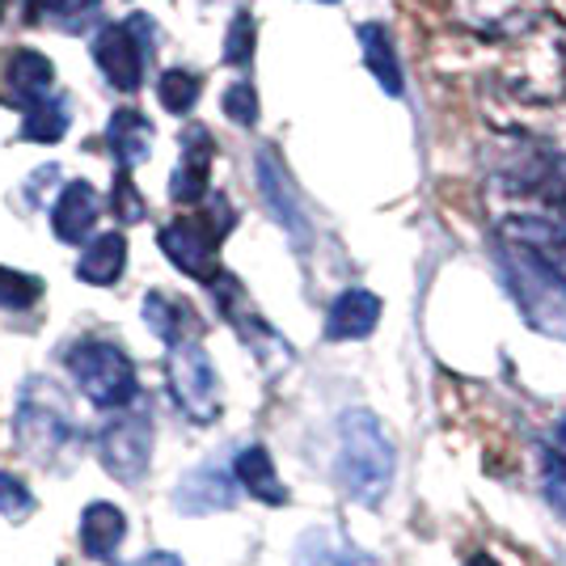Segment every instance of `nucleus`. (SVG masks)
<instances>
[{
	"label": "nucleus",
	"instance_id": "f704fd0d",
	"mask_svg": "<svg viewBox=\"0 0 566 566\" xmlns=\"http://www.w3.org/2000/svg\"><path fill=\"white\" fill-rule=\"evenodd\" d=\"M465 566H503V563H499L495 554H473V558Z\"/></svg>",
	"mask_w": 566,
	"mask_h": 566
},
{
	"label": "nucleus",
	"instance_id": "423d86ee",
	"mask_svg": "<svg viewBox=\"0 0 566 566\" xmlns=\"http://www.w3.org/2000/svg\"><path fill=\"white\" fill-rule=\"evenodd\" d=\"M229 229H233L229 203L212 199V216H178L174 224H166L161 229V250L190 280H216V250H220Z\"/></svg>",
	"mask_w": 566,
	"mask_h": 566
},
{
	"label": "nucleus",
	"instance_id": "ddd939ff",
	"mask_svg": "<svg viewBox=\"0 0 566 566\" xmlns=\"http://www.w3.org/2000/svg\"><path fill=\"white\" fill-rule=\"evenodd\" d=\"M237 503V486L229 473H220L216 465L190 470L174 495V507L187 516H212V512H229Z\"/></svg>",
	"mask_w": 566,
	"mask_h": 566
},
{
	"label": "nucleus",
	"instance_id": "20e7f679",
	"mask_svg": "<svg viewBox=\"0 0 566 566\" xmlns=\"http://www.w3.org/2000/svg\"><path fill=\"white\" fill-rule=\"evenodd\" d=\"M499 271L516 296L520 313L533 331L549 338H566V275L554 271L537 250H524L512 241H499Z\"/></svg>",
	"mask_w": 566,
	"mask_h": 566
},
{
	"label": "nucleus",
	"instance_id": "b1692460",
	"mask_svg": "<svg viewBox=\"0 0 566 566\" xmlns=\"http://www.w3.org/2000/svg\"><path fill=\"white\" fill-rule=\"evenodd\" d=\"M144 322L153 326V334L169 343V347H178L182 343V334L195 326V317H190V308L182 301H169L161 292H153L148 301H144Z\"/></svg>",
	"mask_w": 566,
	"mask_h": 566
},
{
	"label": "nucleus",
	"instance_id": "7ed1b4c3",
	"mask_svg": "<svg viewBox=\"0 0 566 566\" xmlns=\"http://www.w3.org/2000/svg\"><path fill=\"white\" fill-rule=\"evenodd\" d=\"M503 90L528 106H554L566 102V22L563 18H545L528 34L512 39V48L503 55L499 69Z\"/></svg>",
	"mask_w": 566,
	"mask_h": 566
},
{
	"label": "nucleus",
	"instance_id": "c756f323",
	"mask_svg": "<svg viewBox=\"0 0 566 566\" xmlns=\"http://www.w3.org/2000/svg\"><path fill=\"white\" fill-rule=\"evenodd\" d=\"M102 0H25V18L43 22V18H85L94 13Z\"/></svg>",
	"mask_w": 566,
	"mask_h": 566
},
{
	"label": "nucleus",
	"instance_id": "aec40b11",
	"mask_svg": "<svg viewBox=\"0 0 566 566\" xmlns=\"http://www.w3.org/2000/svg\"><path fill=\"white\" fill-rule=\"evenodd\" d=\"M106 144H111V153L118 157L123 169L140 166L153 153V123L140 111H115L111 127H106Z\"/></svg>",
	"mask_w": 566,
	"mask_h": 566
},
{
	"label": "nucleus",
	"instance_id": "c85d7f7f",
	"mask_svg": "<svg viewBox=\"0 0 566 566\" xmlns=\"http://www.w3.org/2000/svg\"><path fill=\"white\" fill-rule=\"evenodd\" d=\"M224 115L233 118L237 127H254V123H259V94H254L250 81L229 85V94H224Z\"/></svg>",
	"mask_w": 566,
	"mask_h": 566
},
{
	"label": "nucleus",
	"instance_id": "a211bd4d",
	"mask_svg": "<svg viewBox=\"0 0 566 566\" xmlns=\"http://www.w3.org/2000/svg\"><path fill=\"white\" fill-rule=\"evenodd\" d=\"M127 537V516L118 512L115 503H90L81 512V545L90 558H111L118 545Z\"/></svg>",
	"mask_w": 566,
	"mask_h": 566
},
{
	"label": "nucleus",
	"instance_id": "7c9ffc66",
	"mask_svg": "<svg viewBox=\"0 0 566 566\" xmlns=\"http://www.w3.org/2000/svg\"><path fill=\"white\" fill-rule=\"evenodd\" d=\"M224 60H229V64H250V60H254V18H250V13H237L233 25H229Z\"/></svg>",
	"mask_w": 566,
	"mask_h": 566
},
{
	"label": "nucleus",
	"instance_id": "f03ea898",
	"mask_svg": "<svg viewBox=\"0 0 566 566\" xmlns=\"http://www.w3.org/2000/svg\"><path fill=\"white\" fill-rule=\"evenodd\" d=\"M394 470H398V449H394L385 423L373 410H347L338 419V482H343V491L364 507H380L394 491Z\"/></svg>",
	"mask_w": 566,
	"mask_h": 566
},
{
	"label": "nucleus",
	"instance_id": "393cba45",
	"mask_svg": "<svg viewBox=\"0 0 566 566\" xmlns=\"http://www.w3.org/2000/svg\"><path fill=\"white\" fill-rule=\"evenodd\" d=\"M199 76L187 69H169L161 76V85H157V97H161V106H166L169 115H190L195 111V102H199Z\"/></svg>",
	"mask_w": 566,
	"mask_h": 566
},
{
	"label": "nucleus",
	"instance_id": "412c9836",
	"mask_svg": "<svg viewBox=\"0 0 566 566\" xmlns=\"http://www.w3.org/2000/svg\"><path fill=\"white\" fill-rule=\"evenodd\" d=\"M233 478L241 482V491H250V495L262 499V503H275V507L287 503V486L275 478V461H271V452L259 449V444L237 452Z\"/></svg>",
	"mask_w": 566,
	"mask_h": 566
},
{
	"label": "nucleus",
	"instance_id": "2eb2a0df",
	"mask_svg": "<svg viewBox=\"0 0 566 566\" xmlns=\"http://www.w3.org/2000/svg\"><path fill=\"white\" fill-rule=\"evenodd\" d=\"M259 190H262V199H266V208H271V216L280 220L283 229L296 237H305V212H301L296 187H292L287 169H283V161L271 153V148H262L259 153Z\"/></svg>",
	"mask_w": 566,
	"mask_h": 566
},
{
	"label": "nucleus",
	"instance_id": "c9c22d12",
	"mask_svg": "<svg viewBox=\"0 0 566 566\" xmlns=\"http://www.w3.org/2000/svg\"><path fill=\"white\" fill-rule=\"evenodd\" d=\"M558 444H563V449H566V419H563V423H558Z\"/></svg>",
	"mask_w": 566,
	"mask_h": 566
},
{
	"label": "nucleus",
	"instance_id": "9b49d317",
	"mask_svg": "<svg viewBox=\"0 0 566 566\" xmlns=\"http://www.w3.org/2000/svg\"><path fill=\"white\" fill-rule=\"evenodd\" d=\"M51 81H55V69L43 51L13 48L0 55V102L4 106L30 111L34 102L51 97Z\"/></svg>",
	"mask_w": 566,
	"mask_h": 566
},
{
	"label": "nucleus",
	"instance_id": "cd10ccee",
	"mask_svg": "<svg viewBox=\"0 0 566 566\" xmlns=\"http://www.w3.org/2000/svg\"><path fill=\"white\" fill-rule=\"evenodd\" d=\"M111 208H115V216L123 220V224H136V220H144L140 190H136L132 174H127L123 166H118V174H115V195H111Z\"/></svg>",
	"mask_w": 566,
	"mask_h": 566
},
{
	"label": "nucleus",
	"instance_id": "6e6552de",
	"mask_svg": "<svg viewBox=\"0 0 566 566\" xmlns=\"http://www.w3.org/2000/svg\"><path fill=\"white\" fill-rule=\"evenodd\" d=\"M166 377H169V394H174L178 410L187 419L212 423L216 415H220V385H216L212 359H208V352L199 343H178L169 352Z\"/></svg>",
	"mask_w": 566,
	"mask_h": 566
},
{
	"label": "nucleus",
	"instance_id": "bb28decb",
	"mask_svg": "<svg viewBox=\"0 0 566 566\" xmlns=\"http://www.w3.org/2000/svg\"><path fill=\"white\" fill-rule=\"evenodd\" d=\"M39 296H43V280L0 266V308H30Z\"/></svg>",
	"mask_w": 566,
	"mask_h": 566
},
{
	"label": "nucleus",
	"instance_id": "72a5a7b5",
	"mask_svg": "<svg viewBox=\"0 0 566 566\" xmlns=\"http://www.w3.org/2000/svg\"><path fill=\"white\" fill-rule=\"evenodd\" d=\"M123 566H182V558H178V554H144V558L123 563Z\"/></svg>",
	"mask_w": 566,
	"mask_h": 566
},
{
	"label": "nucleus",
	"instance_id": "e433bc0d",
	"mask_svg": "<svg viewBox=\"0 0 566 566\" xmlns=\"http://www.w3.org/2000/svg\"><path fill=\"white\" fill-rule=\"evenodd\" d=\"M317 4H334V0H317Z\"/></svg>",
	"mask_w": 566,
	"mask_h": 566
},
{
	"label": "nucleus",
	"instance_id": "f8f14e48",
	"mask_svg": "<svg viewBox=\"0 0 566 566\" xmlns=\"http://www.w3.org/2000/svg\"><path fill=\"white\" fill-rule=\"evenodd\" d=\"M212 157H216V144L208 127H187L182 136V157H178V169L169 178V199L174 203H199L208 195V178H212Z\"/></svg>",
	"mask_w": 566,
	"mask_h": 566
},
{
	"label": "nucleus",
	"instance_id": "2f4dec72",
	"mask_svg": "<svg viewBox=\"0 0 566 566\" xmlns=\"http://www.w3.org/2000/svg\"><path fill=\"white\" fill-rule=\"evenodd\" d=\"M30 512H34V495L25 491L13 473H0V516L22 520V516H30Z\"/></svg>",
	"mask_w": 566,
	"mask_h": 566
},
{
	"label": "nucleus",
	"instance_id": "5701e85b",
	"mask_svg": "<svg viewBox=\"0 0 566 566\" xmlns=\"http://www.w3.org/2000/svg\"><path fill=\"white\" fill-rule=\"evenodd\" d=\"M69 123H72L69 97L51 94V97H43V102H34V106L25 111L22 136H25V140H39V144H55V140H64Z\"/></svg>",
	"mask_w": 566,
	"mask_h": 566
},
{
	"label": "nucleus",
	"instance_id": "f257e3e1",
	"mask_svg": "<svg viewBox=\"0 0 566 566\" xmlns=\"http://www.w3.org/2000/svg\"><path fill=\"white\" fill-rule=\"evenodd\" d=\"M482 190L499 241L537 254H554L566 245V182L542 148L524 140L499 144Z\"/></svg>",
	"mask_w": 566,
	"mask_h": 566
},
{
	"label": "nucleus",
	"instance_id": "0eeeda50",
	"mask_svg": "<svg viewBox=\"0 0 566 566\" xmlns=\"http://www.w3.org/2000/svg\"><path fill=\"white\" fill-rule=\"evenodd\" d=\"M549 18V0H449V22L478 39L512 43Z\"/></svg>",
	"mask_w": 566,
	"mask_h": 566
},
{
	"label": "nucleus",
	"instance_id": "f3484780",
	"mask_svg": "<svg viewBox=\"0 0 566 566\" xmlns=\"http://www.w3.org/2000/svg\"><path fill=\"white\" fill-rule=\"evenodd\" d=\"M18 436H22L25 449L51 452L72 436V419L60 406H43V401L25 398L22 415H18Z\"/></svg>",
	"mask_w": 566,
	"mask_h": 566
},
{
	"label": "nucleus",
	"instance_id": "4c0bfd02",
	"mask_svg": "<svg viewBox=\"0 0 566 566\" xmlns=\"http://www.w3.org/2000/svg\"><path fill=\"white\" fill-rule=\"evenodd\" d=\"M0 4H4V0H0Z\"/></svg>",
	"mask_w": 566,
	"mask_h": 566
},
{
	"label": "nucleus",
	"instance_id": "dca6fc26",
	"mask_svg": "<svg viewBox=\"0 0 566 566\" xmlns=\"http://www.w3.org/2000/svg\"><path fill=\"white\" fill-rule=\"evenodd\" d=\"M97 212H102V199H97V190L85 182V178H72L64 195H60V203H55V212H51V229L60 241H85V237L94 233L97 224Z\"/></svg>",
	"mask_w": 566,
	"mask_h": 566
},
{
	"label": "nucleus",
	"instance_id": "a878e982",
	"mask_svg": "<svg viewBox=\"0 0 566 566\" xmlns=\"http://www.w3.org/2000/svg\"><path fill=\"white\" fill-rule=\"evenodd\" d=\"M301 566H359L352 545H343L331 533H308L301 542Z\"/></svg>",
	"mask_w": 566,
	"mask_h": 566
},
{
	"label": "nucleus",
	"instance_id": "4be33fe9",
	"mask_svg": "<svg viewBox=\"0 0 566 566\" xmlns=\"http://www.w3.org/2000/svg\"><path fill=\"white\" fill-rule=\"evenodd\" d=\"M127 266V241L123 233H102L90 241V250L76 262V275L94 287H111Z\"/></svg>",
	"mask_w": 566,
	"mask_h": 566
},
{
	"label": "nucleus",
	"instance_id": "6ab92c4d",
	"mask_svg": "<svg viewBox=\"0 0 566 566\" xmlns=\"http://www.w3.org/2000/svg\"><path fill=\"white\" fill-rule=\"evenodd\" d=\"M359 48H364V64L377 76L380 90L389 97H398L406 90V81H401V60L398 51H394V34L377 22L359 25Z\"/></svg>",
	"mask_w": 566,
	"mask_h": 566
},
{
	"label": "nucleus",
	"instance_id": "9d476101",
	"mask_svg": "<svg viewBox=\"0 0 566 566\" xmlns=\"http://www.w3.org/2000/svg\"><path fill=\"white\" fill-rule=\"evenodd\" d=\"M97 457L111 478L118 482H140L148 473V457H153V427L148 419H118L97 436Z\"/></svg>",
	"mask_w": 566,
	"mask_h": 566
},
{
	"label": "nucleus",
	"instance_id": "473e14b6",
	"mask_svg": "<svg viewBox=\"0 0 566 566\" xmlns=\"http://www.w3.org/2000/svg\"><path fill=\"white\" fill-rule=\"evenodd\" d=\"M545 499L566 520V457H545Z\"/></svg>",
	"mask_w": 566,
	"mask_h": 566
},
{
	"label": "nucleus",
	"instance_id": "1a4fd4ad",
	"mask_svg": "<svg viewBox=\"0 0 566 566\" xmlns=\"http://www.w3.org/2000/svg\"><path fill=\"white\" fill-rule=\"evenodd\" d=\"M144 34H148V22L144 18H132V22H115L106 25L94 39V60L102 76L123 90V94H136L144 81Z\"/></svg>",
	"mask_w": 566,
	"mask_h": 566
},
{
	"label": "nucleus",
	"instance_id": "39448f33",
	"mask_svg": "<svg viewBox=\"0 0 566 566\" xmlns=\"http://www.w3.org/2000/svg\"><path fill=\"white\" fill-rule=\"evenodd\" d=\"M72 380L81 385V394L102 406V410H118L140 394V380H136V364L118 352L115 343H102V338H85L69 352Z\"/></svg>",
	"mask_w": 566,
	"mask_h": 566
},
{
	"label": "nucleus",
	"instance_id": "4468645a",
	"mask_svg": "<svg viewBox=\"0 0 566 566\" xmlns=\"http://www.w3.org/2000/svg\"><path fill=\"white\" fill-rule=\"evenodd\" d=\"M380 322V296L368 287H347L338 292V301L326 313V338L334 343H352V338H368Z\"/></svg>",
	"mask_w": 566,
	"mask_h": 566
}]
</instances>
